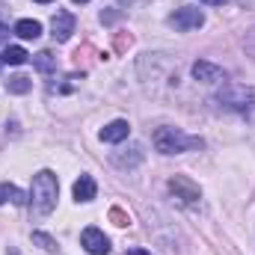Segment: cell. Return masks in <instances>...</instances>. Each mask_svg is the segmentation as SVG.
I'll use <instances>...</instances> for the list:
<instances>
[{"instance_id": "52a82bcc", "label": "cell", "mask_w": 255, "mask_h": 255, "mask_svg": "<svg viewBox=\"0 0 255 255\" xmlns=\"http://www.w3.org/2000/svg\"><path fill=\"white\" fill-rule=\"evenodd\" d=\"M193 77L202 83H220V80H226V71L208 60H199V63H193Z\"/></svg>"}, {"instance_id": "7402d4cb", "label": "cell", "mask_w": 255, "mask_h": 255, "mask_svg": "<svg viewBox=\"0 0 255 255\" xmlns=\"http://www.w3.org/2000/svg\"><path fill=\"white\" fill-rule=\"evenodd\" d=\"M36 3H51V0H36Z\"/></svg>"}, {"instance_id": "e0dca14e", "label": "cell", "mask_w": 255, "mask_h": 255, "mask_svg": "<svg viewBox=\"0 0 255 255\" xmlns=\"http://www.w3.org/2000/svg\"><path fill=\"white\" fill-rule=\"evenodd\" d=\"M110 220H113L116 226H128V223H130V217H128L125 211H119V208H113V211H110Z\"/></svg>"}, {"instance_id": "3957f363", "label": "cell", "mask_w": 255, "mask_h": 255, "mask_svg": "<svg viewBox=\"0 0 255 255\" xmlns=\"http://www.w3.org/2000/svg\"><path fill=\"white\" fill-rule=\"evenodd\" d=\"M217 104L223 110H232V113H241V116H255V89L253 86H226L220 95H217Z\"/></svg>"}, {"instance_id": "277c9868", "label": "cell", "mask_w": 255, "mask_h": 255, "mask_svg": "<svg viewBox=\"0 0 255 255\" xmlns=\"http://www.w3.org/2000/svg\"><path fill=\"white\" fill-rule=\"evenodd\" d=\"M202 24H205V12L196 9V6H181V9H175V12L169 15V27H175V30H181V33L199 30Z\"/></svg>"}, {"instance_id": "ffe728a7", "label": "cell", "mask_w": 255, "mask_h": 255, "mask_svg": "<svg viewBox=\"0 0 255 255\" xmlns=\"http://www.w3.org/2000/svg\"><path fill=\"white\" fill-rule=\"evenodd\" d=\"M125 255H151V253H145V250H139V247H136V250H128Z\"/></svg>"}, {"instance_id": "5b68a950", "label": "cell", "mask_w": 255, "mask_h": 255, "mask_svg": "<svg viewBox=\"0 0 255 255\" xmlns=\"http://www.w3.org/2000/svg\"><path fill=\"white\" fill-rule=\"evenodd\" d=\"M80 247H83L89 255H107V253H110V241H107V238H104V232H101V229H95V226L83 229V235H80Z\"/></svg>"}, {"instance_id": "4fadbf2b", "label": "cell", "mask_w": 255, "mask_h": 255, "mask_svg": "<svg viewBox=\"0 0 255 255\" xmlns=\"http://www.w3.org/2000/svg\"><path fill=\"white\" fill-rule=\"evenodd\" d=\"M27 60H30V54L24 48H18V45H9L3 51V63H9V65H24Z\"/></svg>"}, {"instance_id": "30bf717a", "label": "cell", "mask_w": 255, "mask_h": 255, "mask_svg": "<svg viewBox=\"0 0 255 255\" xmlns=\"http://www.w3.org/2000/svg\"><path fill=\"white\" fill-rule=\"evenodd\" d=\"M128 133H130V125H128L125 119H116V122H110V125L101 128V139H104V142H122Z\"/></svg>"}, {"instance_id": "5bb4252c", "label": "cell", "mask_w": 255, "mask_h": 255, "mask_svg": "<svg viewBox=\"0 0 255 255\" xmlns=\"http://www.w3.org/2000/svg\"><path fill=\"white\" fill-rule=\"evenodd\" d=\"M33 63H36V68H39L42 74H51V71L57 68V57H54L51 51H42V54L33 57Z\"/></svg>"}, {"instance_id": "ac0fdd59", "label": "cell", "mask_w": 255, "mask_h": 255, "mask_svg": "<svg viewBox=\"0 0 255 255\" xmlns=\"http://www.w3.org/2000/svg\"><path fill=\"white\" fill-rule=\"evenodd\" d=\"M244 48H247V51L255 57V30H250V33H247V39H244Z\"/></svg>"}, {"instance_id": "2e32d148", "label": "cell", "mask_w": 255, "mask_h": 255, "mask_svg": "<svg viewBox=\"0 0 255 255\" xmlns=\"http://www.w3.org/2000/svg\"><path fill=\"white\" fill-rule=\"evenodd\" d=\"M33 241H36V244H39L42 250H48V253H51V250H57L54 238H48V235H42V232H33Z\"/></svg>"}, {"instance_id": "6da1fadb", "label": "cell", "mask_w": 255, "mask_h": 255, "mask_svg": "<svg viewBox=\"0 0 255 255\" xmlns=\"http://www.w3.org/2000/svg\"><path fill=\"white\" fill-rule=\"evenodd\" d=\"M57 196H60V184H57V175L51 169H42L33 175V190H30V199H33V211L39 217H48L57 205Z\"/></svg>"}, {"instance_id": "8992f818", "label": "cell", "mask_w": 255, "mask_h": 255, "mask_svg": "<svg viewBox=\"0 0 255 255\" xmlns=\"http://www.w3.org/2000/svg\"><path fill=\"white\" fill-rule=\"evenodd\" d=\"M169 190L175 193V199H181L184 205L199 202V187L193 184L190 178H184V175H172V178H169Z\"/></svg>"}, {"instance_id": "44dd1931", "label": "cell", "mask_w": 255, "mask_h": 255, "mask_svg": "<svg viewBox=\"0 0 255 255\" xmlns=\"http://www.w3.org/2000/svg\"><path fill=\"white\" fill-rule=\"evenodd\" d=\"M202 3H208V6H223L226 0H202Z\"/></svg>"}, {"instance_id": "7a4b0ae2", "label": "cell", "mask_w": 255, "mask_h": 255, "mask_svg": "<svg viewBox=\"0 0 255 255\" xmlns=\"http://www.w3.org/2000/svg\"><path fill=\"white\" fill-rule=\"evenodd\" d=\"M151 142H154V148L160 154H181V151H190V148H202L199 136H187L178 128H157Z\"/></svg>"}, {"instance_id": "cb8c5ba5", "label": "cell", "mask_w": 255, "mask_h": 255, "mask_svg": "<svg viewBox=\"0 0 255 255\" xmlns=\"http://www.w3.org/2000/svg\"><path fill=\"white\" fill-rule=\"evenodd\" d=\"M0 68H3V57H0Z\"/></svg>"}, {"instance_id": "d6986e66", "label": "cell", "mask_w": 255, "mask_h": 255, "mask_svg": "<svg viewBox=\"0 0 255 255\" xmlns=\"http://www.w3.org/2000/svg\"><path fill=\"white\" fill-rule=\"evenodd\" d=\"M9 39V27L6 24H0V42H6Z\"/></svg>"}, {"instance_id": "ba28073f", "label": "cell", "mask_w": 255, "mask_h": 255, "mask_svg": "<svg viewBox=\"0 0 255 255\" xmlns=\"http://www.w3.org/2000/svg\"><path fill=\"white\" fill-rule=\"evenodd\" d=\"M51 30H54V39L57 42H65L74 33V15L71 12H57L54 21H51Z\"/></svg>"}, {"instance_id": "603a6c76", "label": "cell", "mask_w": 255, "mask_h": 255, "mask_svg": "<svg viewBox=\"0 0 255 255\" xmlns=\"http://www.w3.org/2000/svg\"><path fill=\"white\" fill-rule=\"evenodd\" d=\"M71 3H86V0H71Z\"/></svg>"}, {"instance_id": "9a60e30c", "label": "cell", "mask_w": 255, "mask_h": 255, "mask_svg": "<svg viewBox=\"0 0 255 255\" xmlns=\"http://www.w3.org/2000/svg\"><path fill=\"white\" fill-rule=\"evenodd\" d=\"M30 77H24V74H15V77H9L6 80V89L9 92H15V95H24V92H30Z\"/></svg>"}, {"instance_id": "7c38bea8", "label": "cell", "mask_w": 255, "mask_h": 255, "mask_svg": "<svg viewBox=\"0 0 255 255\" xmlns=\"http://www.w3.org/2000/svg\"><path fill=\"white\" fill-rule=\"evenodd\" d=\"M3 202H12V205H24L27 202V196L18 190L15 184H0V205Z\"/></svg>"}, {"instance_id": "9c48e42d", "label": "cell", "mask_w": 255, "mask_h": 255, "mask_svg": "<svg viewBox=\"0 0 255 255\" xmlns=\"http://www.w3.org/2000/svg\"><path fill=\"white\" fill-rule=\"evenodd\" d=\"M71 193H74V199H77V202H92V199H95V193H98L95 178H92V175H80V178L74 181Z\"/></svg>"}, {"instance_id": "8fae6325", "label": "cell", "mask_w": 255, "mask_h": 255, "mask_svg": "<svg viewBox=\"0 0 255 255\" xmlns=\"http://www.w3.org/2000/svg\"><path fill=\"white\" fill-rule=\"evenodd\" d=\"M15 33H18L21 39H39V36H42V24L33 21V18H21V21L15 24Z\"/></svg>"}]
</instances>
